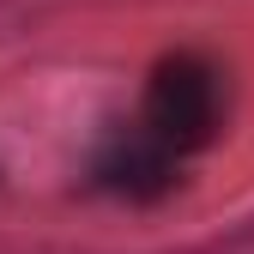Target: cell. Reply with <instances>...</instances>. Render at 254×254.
<instances>
[{"label":"cell","instance_id":"cell-1","mask_svg":"<svg viewBox=\"0 0 254 254\" xmlns=\"http://www.w3.org/2000/svg\"><path fill=\"white\" fill-rule=\"evenodd\" d=\"M212 127H218V73L206 61L182 55V61H170V67L157 73L139 121L109 145L103 182L115 194H157V188L176 176L182 157L212 139Z\"/></svg>","mask_w":254,"mask_h":254}]
</instances>
